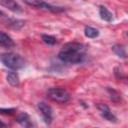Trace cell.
Instances as JSON below:
<instances>
[{
  "label": "cell",
  "mask_w": 128,
  "mask_h": 128,
  "mask_svg": "<svg viewBox=\"0 0 128 128\" xmlns=\"http://www.w3.org/2000/svg\"><path fill=\"white\" fill-rule=\"evenodd\" d=\"M15 109L14 108H9V109H5V108H0V113L2 114H14L15 113Z\"/></svg>",
  "instance_id": "cell-16"
},
{
  "label": "cell",
  "mask_w": 128,
  "mask_h": 128,
  "mask_svg": "<svg viewBox=\"0 0 128 128\" xmlns=\"http://www.w3.org/2000/svg\"><path fill=\"white\" fill-rule=\"evenodd\" d=\"M84 34L86 37L88 38H96L99 36V31L93 27H90V26H86L85 29H84Z\"/></svg>",
  "instance_id": "cell-13"
},
{
  "label": "cell",
  "mask_w": 128,
  "mask_h": 128,
  "mask_svg": "<svg viewBox=\"0 0 128 128\" xmlns=\"http://www.w3.org/2000/svg\"><path fill=\"white\" fill-rule=\"evenodd\" d=\"M99 14L102 20L106 22H111L113 20V15L112 13L105 7V6H100L99 7Z\"/></svg>",
  "instance_id": "cell-10"
},
{
  "label": "cell",
  "mask_w": 128,
  "mask_h": 128,
  "mask_svg": "<svg viewBox=\"0 0 128 128\" xmlns=\"http://www.w3.org/2000/svg\"><path fill=\"white\" fill-rule=\"evenodd\" d=\"M6 126V124L5 123H3L2 121H0V127H5Z\"/></svg>",
  "instance_id": "cell-17"
},
{
  "label": "cell",
  "mask_w": 128,
  "mask_h": 128,
  "mask_svg": "<svg viewBox=\"0 0 128 128\" xmlns=\"http://www.w3.org/2000/svg\"><path fill=\"white\" fill-rule=\"evenodd\" d=\"M16 120H17V122H18L21 126H23V127H31V126L33 125L32 122H31V120H30L29 115H28L27 113H25V112L19 114V115L17 116Z\"/></svg>",
  "instance_id": "cell-9"
},
{
  "label": "cell",
  "mask_w": 128,
  "mask_h": 128,
  "mask_svg": "<svg viewBox=\"0 0 128 128\" xmlns=\"http://www.w3.org/2000/svg\"><path fill=\"white\" fill-rule=\"evenodd\" d=\"M38 108L44 118V121L46 124H51L52 119H53V111L52 108L45 102H39L38 103Z\"/></svg>",
  "instance_id": "cell-5"
},
{
  "label": "cell",
  "mask_w": 128,
  "mask_h": 128,
  "mask_svg": "<svg viewBox=\"0 0 128 128\" xmlns=\"http://www.w3.org/2000/svg\"><path fill=\"white\" fill-rule=\"evenodd\" d=\"M42 40L47 45H54L57 42L56 38L53 37V36H51V35H42Z\"/></svg>",
  "instance_id": "cell-14"
},
{
  "label": "cell",
  "mask_w": 128,
  "mask_h": 128,
  "mask_svg": "<svg viewBox=\"0 0 128 128\" xmlns=\"http://www.w3.org/2000/svg\"><path fill=\"white\" fill-rule=\"evenodd\" d=\"M108 92H109V94H110V98H111L112 101H114V102H118V101L121 100V97H120L119 93L116 92L114 89L108 88Z\"/></svg>",
  "instance_id": "cell-15"
},
{
  "label": "cell",
  "mask_w": 128,
  "mask_h": 128,
  "mask_svg": "<svg viewBox=\"0 0 128 128\" xmlns=\"http://www.w3.org/2000/svg\"><path fill=\"white\" fill-rule=\"evenodd\" d=\"M47 96L50 100L56 103H67L70 100V94L63 88H50L47 91Z\"/></svg>",
  "instance_id": "cell-3"
},
{
  "label": "cell",
  "mask_w": 128,
  "mask_h": 128,
  "mask_svg": "<svg viewBox=\"0 0 128 128\" xmlns=\"http://www.w3.org/2000/svg\"><path fill=\"white\" fill-rule=\"evenodd\" d=\"M23 1H24V3H26L29 6L36 7V8H41V9H45V10L51 11L53 13H58V12L64 11V8L50 5V4L46 3L44 0H23Z\"/></svg>",
  "instance_id": "cell-4"
},
{
  "label": "cell",
  "mask_w": 128,
  "mask_h": 128,
  "mask_svg": "<svg viewBox=\"0 0 128 128\" xmlns=\"http://www.w3.org/2000/svg\"><path fill=\"white\" fill-rule=\"evenodd\" d=\"M0 45L5 48H12L15 46L13 39L3 31H0Z\"/></svg>",
  "instance_id": "cell-8"
},
{
  "label": "cell",
  "mask_w": 128,
  "mask_h": 128,
  "mask_svg": "<svg viewBox=\"0 0 128 128\" xmlns=\"http://www.w3.org/2000/svg\"><path fill=\"white\" fill-rule=\"evenodd\" d=\"M0 5L7 8L8 10L12 11V12H21L22 9L19 6V4L15 1V0H0Z\"/></svg>",
  "instance_id": "cell-7"
},
{
  "label": "cell",
  "mask_w": 128,
  "mask_h": 128,
  "mask_svg": "<svg viewBox=\"0 0 128 128\" xmlns=\"http://www.w3.org/2000/svg\"><path fill=\"white\" fill-rule=\"evenodd\" d=\"M6 80L11 86H18L20 83L19 76L16 72H9L6 76Z\"/></svg>",
  "instance_id": "cell-11"
},
{
  "label": "cell",
  "mask_w": 128,
  "mask_h": 128,
  "mask_svg": "<svg viewBox=\"0 0 128 128\" xmlns=\"http://www.w3.org/2000/svg\"><path fill=\"white\" fill-rule=\"evenodd\" d=\"M97 108L99 109L100 114H101V116H102L104 119H106L107 121H110V122H116L117 118H116L115 115L111 112L110 108H109L106 104H101V103H100V104L97 105Z\"/></svg>",
  "instance_id": "cell-6"
},
{
  "label": "cell",
  "mask_w": 128,
  "mask_h": 128,
  "mask_svg": "<svg viewBox=\"0 0 128 128\" xmlns=\"http://www.w3.org/2000/svg\"><path fill=\"white\" fill-rule=\"evenodd\" d=\"M1 60L6 67L13 70H18L25 66V60L16 53H5L2 55Z\"/></svg>",
  "instance_id": "cell-2"
},
{
  "label": "cell",
  "mask_w": 128,
  "mask_h": 128,
  "mask_svg": "<svg viewBox=\"0 0 128 128\" xmlns=\"http://www.w3.org/2000/svg\"><path fill=\"white\" fill-rule=\"evenodd\" d=\"M85 46L77 42H68L58 54L60 61L66 64H79L85 59Z\"/></svg>",
  "instance_id": "cell-1"
},
{
  "label": "cell",
  "mask_w": 128,
  "mask_h": 128,
  "mask_svg": "<svg viewBox=\"0 0 128 128\" xmlns=\"http://www.w3.org/2000/svg\"><path fill=\"white\" fill-rule=\"evenodd\" d=\"M112 51L119 57L121 58H126V49L124 48L123 45H120V44H117V45H114L112 47Z\"/></svg>",
  "instance_id": "cell-12"
}]
</instances>
